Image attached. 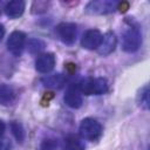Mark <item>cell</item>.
Masks as SVG:
<instances>
[{
  "mask_svg": "<svg viewBox=\"0 0 150 150\" xmlns=\"http://www.w3.org/2000/svg\"><path fill=\"white\" fill-rule=\"evenodd\" d=\"M63 100H64V103H66L68 107L73 108V109L80 108V107L82 105V103H83V101H82V95H81V93L79 91L77 88H69V89L66 91Z\"/></svg>",
  "mask_w": 150,
  "mask_h": 150,
  "instance_id": "8fae6325",
  "label": "cell"
},
{
  "mask_svg": "<svg viewBox=\"0 0 150 150\" xmlns=\"http://www.w3.org/2000/svg\"><path fill=\"white\" fill-rule=\"evenodd\" d=\"M4 35H5V27H4V25L0 23V42H1L2 38H4Z\"/></svg>",
  "mask_w": 150,
  "mask_h": 150,
  "instance_id": "7402d4cb",
  "label": "cell"
},
{
  "mask_svg": "<svg viewBox=\"0 0 150 150\" xmlns=\"http://www.w3.org/2000/svg\"><path fill=\"white\" fill-rule=\"evenodd\" d=\"M5 130H6V124H5V122L2 120H0V137L4 135Z\"/></svg>",
  "mask_w": 150,
  "mask_h": 150,
  "instance_id": "44dd1931",
  "label": "cell"
},
{
  "mask_svg": "<svg viewBox=\"0 0 150 150\" xmlns=\"http://www.w3.org/2000/svg\"><path fill=\"white\" fill-rule=\"evenodd\" d=\"M137 102L143 109H149V87L144 86L141 88L138 95H137Z\"/></svg>",
  "mask_w": 150,
  "mask_h": 150,
  "instance_id": "2e32d148",
  "label": "cell"
},
{
  "mask_svg": "<svg viewBox=\"0 0 150 150\" xmlns=\"http://www.w3.org/2000/svg\"><path fill=\"white\" fill-rule=\"evenodd\" d=\"M57 141L55 138H45L40 144V150H56Z\"/></svg>",
  "mask_w": 150,
  "mask_h": 150,
  "instance_id": "e0dca14e",
  "label": "cell"
},
{
  "mask_svg": "<svg viewBox=\"0 0 150 150\" xmlns=\"http://www.w3.org/2000/svg\"><path fill=\"white\" fill-rule=\"evenodd\" d=\"M25 8H26V2L25 1H22V0H13V1H9V2L6 4L4 11H5V14L8 18L18 19L23 14Z\"/></svg>",
  "mask_w": 150,
  "mask_h": 150,
  "instance_id": "30bf717a",
  "label": "cell"
},
{
  "mask_svg": "<svg viewBox=\"0 0 150 150\" xmlns=\"http://www.w3.org/2000/svg\"><path fill=\"white\" fill-rule=\"evenodd\" d=\"M45 83L46 87H50V88H60L62 87L64 79L61 74H54V75H49L46 79H43L42 81Z\"/></svg>",
  "mask_w": 150,
  "mask_h": 150,
  "instance_id": "5bb4252c",
  "label": "cell"
},
{
  "mask_svg": "<svg viewBox=\"0 0 150 150\" xmlns=\"http://www.w3.org/2000/svg\"><path fill=\"white\" fill-rule=\"evenodd\" d=\"M142 45V33L135 25H129L122 34V49L127 53H135Z\"/></svg>",
  "mask_w": 150,
  "mask_h": 150,
  "instance_id": "7a4b0ae2",
  "label": "cell"
},
{
  "mask_svg": "<svg viewBox=\"0 0 150 150\" xmlns=\"http://www.w3.org/2000/svg\"><path fill=\"white\" fill-rule=\"evenodd\" d=\"M116 45H117V38H116V35L112 32H107L103 35L102 41H101V45L97 48V50L103 56L104 55H109V54H111L115 50Z\"/></svg>",
  "mask_w": 150,
  "mask_h": 150,
  "instance_id": "9c48e42d",
  "label": "cell"
},
{
  "mask_svg": "<svg viewBox=\"0 0 150 150\" xmlns=\"http://www.w3.org/2000/svg\"><path fill=\"white\" fill-rule=\"evenodd\" d=\"M56 33L64 45H73L77 36V27L73 22H61L56 27Z\"/></svg>",
  "mask_w": 150,
  "mask_h": 150,
  "instance_id": "8992f818",
  "label": "cell"
},
{
  "mask_svg": "<svg viewBox=\"0 0 150 150\" xmlns=\"http://www.w3.org/2000/svg\"><path fill=\"white\" fill-rule=\"evenodd\" d=\"M11 149V141L5 137H0V150H9Z\"/></svg>",
  "mask_w": 150,
  "mask_h": 150,
  "instance_id": "d6986e66",
  "label": "cell"
},
{
  "mask_svg": "<svg viewBox=\"0 0 150 150\" xmlns=\"http://www.w3.org/2000/svg\"><path fill=\"white\" fill-rule=\"evenodd\" d=\"M28 48L30 49L32 53H38V52H40L41 49L45 48V43L40 40H32L28 45Z\"/></svg>",
  "mask_w": 150,
  "mask_h": 150,
  "instance_id": "ac0fdd59",
  "label": "cell"
},
{
  "mask_svg": "<svg viewBox=\"0 0 150 150\" xmlns=\"http://www.w3.org/2000/svg\"><path fill=\"white\" fill-rule=\"evenodd\" d=\"M11 130H12V134L14 135L15 139H16L18 142L22 143L23 139H25V135H26L22 124L19 123V122H16V121H14V122L11 123Z\"/></svg>",
  "mask_w": 150,
  "mask_h": 150,
  "instance_id": "9a60e30c",
  "label": "cell"
},
{
  "mask_svg": "<svg viewBox=\"0 0 150 150\" xmlns=\"http://www.w3.org/2000/svg\"><path fill=\"white\" fill-rule=\"evenodd\" d=\"M26 46V34L21 30H14L7 39V49L14 56H20Z\"/></svg>",
  "mask_w": 150,
  "mask_h": 150,
  "instance_id": "5b68a950",
  "label": "cell"
},
{
  "mask_svg": "<svg viewBox=\"0 0 150 150\" xmlns=\"http://www.w3.org/2000/svg\"><path fill=\"white\" fill-rule=\"evenodd\" d=\"M117 5L118 2L111 1V0L90 1L86 7V12L89 14H95V15L109 14V13H112L115 9H117Z\"/></svg>",
  "mask_w": 150,
  "mask_h": 150,
  "instance_id": "277c9868",
  "label": "cell"
},
{
  "mask_svg": "<svg viewBox=\"0 0 150 150\" xmlns=\"http://www.w3.org/2000/svg\"><path fill=\"white\" fill-rule=\"evenodd\" d=\"M79 131H80L81 138L94 142V141H97L101 137L102 125L100 124L98 121H96L91 117H87V118L82 120Z\"/></svg>",
  "mask_w": 150,
  "mask_h": 150,
  "instance_id": "3957f363",
  "label": "cell"
},
{
  "mask_svg": "<svg viewBox=\"0 0 150 150\" xmlns=\"http://www.w3.org/2000/svg\"><path fill=\"white\" fill-rule=\"evenodd\" d=\"M102 38L103 34L98 29H88L81 39V46L89 50L97 49L101 45Z\"/></svg>",
  "mask_w": 150,
  "mask_h": 150,
  "instance_id": "52a82bcc",
  "label": "cell"
},
{
  "mask_svg": "<svg viewBox=\"0 0 150 150\" xmlns=\"http://www.w3.org/2000/svg\"><path fill=\"white\" fill-rule=\"evenodd\" d=\"M62 149L63 150H84L86 144L83 142V138L76 135H68L63 139Z\"/></svg>",
  "mask_w": 150,
  "mask_h": 150,
  "instance_id": "7c38bea8",
  "label": "cell"
},
{
  "mask_svg": "<svg viewBox=\"0 0 150 150\" xmlns=\"http://www.w3.org/2000/svg\"><path fill=\"white\" fill-rule=\"evenodd\" d=\"M15 90L8 84H0V104L9 105L15 101Z\"/></svg>",
  "mask_w": 150,
  "mask_h": 150,
  "instance_id": "4fadbf2b",
  "label": "cell"
},
{
  "mask_svg": "<svg viewBox=\"0 0 150 150\" xmlns=\"http://www.w3.org/2000/svg\"><path fill=\"white\" fill-rule=\"evenodd\" d=\"M128 7H129V4L128 2H118V5H117V9H120L121 12H125L127 9H128Z\"/></svg>",
  "mask_w": 150,
  "mask_h": 150,
  "instance_id": "ffe728a7",
  "label": "cell"
},
{
  "mask_svg": "<svg viewBox=\"0 0 150 150\" xmlns=\"http://www.w3.org/2000/svg\"><path fill=\"white\" fill-rule=\"evenodd\" d=\"M55 62H56V59L53 53L41 54L35 60V69L41 74H48L54 69Z\"/></svg>",
  "mask_w": 150,
  "mask_h": 150,
  "instance_id": "ba28073f",
  "label": "cell"
},
{
  "mask_svg": "<svg viewBox=\"0 0 150 150\" xmlns=\"http://www.w3.org/2000/svg\"><path fill=\"white\" fill-rule=\"evenodd\" d=\"M79 91L84 95H103L108 91V81L103 77H89L82 80L77 87Z\"/></svg>",
  "mask_w": 150,
  "mask_h": 150,
  "instance_id": "6da1fadb",
  "label": "cell"
}]
</instances>
